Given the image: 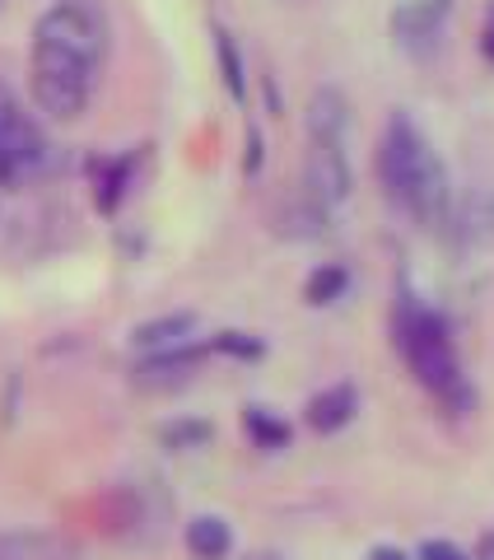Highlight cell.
Instances as JSON below:
<instances>
[{"label": "cell", "instance_id": "obj_1", "mask_svg": "<svg viewBox=\"0 0 494 560\" xmlns=\"http://www.w3.org/2000/svg\"><path fill=\"white\" fill-rule=\"evenodd\" d=\"M113 51V24L98 0H51L33 24L28 94L51 121H75L90 113L98 70Z\"/></svg>", "mask_w": 494, "mask_h": 560}, {"label": "cell", "instance_id": "obj_2", "mask_svg": "<svg viewBox=\"0 0 494 560\" xmlns=\"http://www.w3.org/2000/svg\"><path fill=\"white\" fill-rule=\"evenodd\" d=\"M378 183L387 201L420 230H444L452 220V178L434 140L411 113H392L378 140Z\"/></svg>", "mask_w": 494, "mask_h": 560}, {"label": "cell", "instance_id": "obj_3", "mask_svg": "<svg viewBox=\"0 0 494 560\" xmlns=\"http://www.w3.org/2000/svg\"><path fill=\"white\" fill-rule=\"evenodd\" d=\"M392 346L401 350L405 370L425 388L448 416H471L475 411V383L467 374L462 355H457L452 327L438 308L420 304L415 294H401L392 313Z\"/></svg>", "mask_w": 494, "mask_h": 560}, {"label": "cell", "instance_id": "obj_4", "mask_svg": "<svg viewBox=\"0 0 494 560\" xmlns=\"http://www.w3.org/2000/svg\"><path fill=\"white\" fill-rule=\"evenodd\" d=\"M308 150H304V197L322 210H337L355 191V168H350V98L337 84H322L308 98L304 113Z\"/></svg>", "mask_w": 494, "mask_h": 560}, {"label": "cell", "instance_id": "obj_5", "mask_svg": "<svg viewBox=\"0 0 494 560\" xmlns=\"http://www.w3.org/2000/svg\"><path fill=\"white\" fill-rule=\"evenodd\" d=\"M51 168V145L24 98L0 80V191L38 183Z\"/></svg>", "mask_w": 494, "mask_h": 560}, {"label": "cell", "instance_id": "obj_6", "mask_svg": "<svg viewBox=\"0 0 494 560\" xmlns=\"http://www.w3.org/2000/svg\"><path fill=\"white\" fill-rule=\"evenodd\" d=\"M448 14H452V0H397V10H392V38L405 51L425 57V51L438 38H444Z\"/></svg>", "mask_w": 494, "mask_h": 560}, {"label": "cell", "instance_id": "obj_7", "mask_svg": "<svg viewBox=\"0 0 494 560\" xmlns=\"http://www.w3.org/2000/svg\"><path fill=\"white\" fill-rule=\"evenodd\" d=\"M205 355H210V346H201V341H187L178 350H158V355H140L131 378H136V388H150V393L178 388V383H187L201 370Z\"/></svg>", "mask_w": 494, "mask_h": 560}, {"label": "cell", "instance_id": "obj_8", "mask_svg": "<svg viewBox=\"0 0 494 560\" xmlns=\"http://www.w3.org/2000/svg\"><path fill=\"white\" fill-rule=\"evenodd\" d=\"M355 416H360V393H355V383H331V388H322V393L308 397L304 425H308L313 434H337V430H345Z\"/></svg>", "mask_w": 494, "mask_h": 560}, {"label": "cell", "instance_id": "obj_9", "mask_svg": "<svg viewBox=\"0 0 494 560\" xmlns=\"http://www.w3.org/2000/svg\"><path fill=\"white\" fill-rule=\"evenodd\" d=\"M197 341V313H164V318H145L131 327V346L140 355H158V350H178Z\"/></svg>", "mask_w": 494, "mask_h": 560}, {"label": "cell", "instance_id": "obj_10", "mask_svg": "<svg viewBox=\"0 0 494 560\" xmlns=\"http://www.w3.org/2000/svg\"><path fill=\"white\" fill-rule=\"evenodd\" d=\"M0 560H75V547L57 533L5 528L0 533Z\"/></svg>", "mask_w": 494, "mask_h": 560}, {"label": "cell", "instance_id": "obj_11", "mask_svg": "<svg viewBox=\"0 0 494 560\" xmlns=\"http://www.w3.org/2000/svg\"><path fill=\"white\" fill-rule=\"evenodd\" d=\"M187 551L191 560H224L234 551V528L220 514H197L187 523Z\"/></svg>", "mask_w": 494, "mask_h": 560}, {"label": "cell", "instance_id": "obj_12", "mask_svg": "<svg viewBox=\"0 0 494 560\" xmlns=\"http://www.w3.org/2000/svg\"><path fill=\"white\" fill-rule=\"evenodd\" d=\"M131 178H136V154H117V160L98 164V173H94V206L103 210V215H113V210L127 201Z\"/></svg>", "mask_w": 494, "mask_h": 560}, {"label": "cell", "instance_id": "obj_13", "mask_svg": "<svg viewBox=\"0 0 494 560\" xmlns=\"http://www.w3.org/2000/svg\"><path fill=\"white\" fill-rule=\"evenodd\" d=\"M215 61H220V75H224V90L234 103H247V66H243V51L234 43V33L215 24Z\"/></svg>", "mask_w": 494, "mask_h": 560}, {"label": "cell", "instance_id": "obj_14", "mask_svg": "<svg viewBox=\"0 0 494 560\" xmlns=\"http://www.w3.org/2000/svg\"><path fill=\"white\" fill-rule=\"evenodd\" d=\"M243 430H247V440L267 453H280L290 444V425L271 407H243Z\"/></svg>", "mask_w": 494, "mask_h": 560}, {"label": "cell", "instance_id": "obj_15", "mask_svg": "<svg viewBox=\"0 0 494 560\" xmlns=\"http://www.w3.org/2000/svg\"><path fill=\"white\" fill-rule=\"evenodd\" d=\"M345 290H350V271L341 267V261H322V267H317V271L304 280V300H308L313 308L337 304Z\"/></svg>", "mask_w": 494, "mask_h": 560}, {"label": "cell", "instance_id": "obj_16", "mask_svg": "<svg viewBox=\"0 0 494 560\" xmlns=\"http://www.w3.org/2000/svg\"><path fill=\"white\" fill-rule=\"evenodd\" d=\"M210 350H215V355H234V360H261L267 355V346H261L257 337H247V331H220V337L210 341Z\"/></svg>", "mask_w": 494, "mask_h": 560}, {"label": "cell", "instance_id": "obj_17", "mask_svg": "<svg viewBox=\"0 0 494 560\" xmlns=\"http://www.w3.org/2000/svg\"><path fill=\"white\" fill-rule=\"evenodd\" d=\"M205 440H210L205 420H173V425H164V444L168 448H201Z\"/></svg>", "mask_w": 494, "mask_h": 560}, {"label": "cell", "instance_id": "obj_18", "mask_svg": "<svg viewBox=\"0 0 494 560\" xmlns=\"http://www.w3.org/2000/svg\"><path fill=\"white\" fill-rule=\"evenodd\" d=\"M415 560H467V551L457 547V541H448V537H430V541H420Z\"/></svg>", "mask_w": 494, "mask_h": 560}, {"label": "cell", "instance_id": "obj_19", "mask_svg": "<svg viewBox=\"0 0 494 560\" xmlns=\"http://www.w3.org/2000/svg\"><path fill=\"white\" fill-rule=\"evenodd\" d=\"M368 560H415V556L392 547V541H378V547H368Z\"/></svg>", "mask_w": 494, "mask_h": 560}, {"label": "cell", "instance_id": "obj_20", "mask_svg": "<svg viewBox=\"0 0 494 560\" xmlns=\"http://www.w3.org/2000/svg\"><path fill=\"white\" fill-rule=\"evenodd\" d=\"M257 168H261V136L247 131V173H257Z\"/></svg>", "mask_w": 494, "mask_h": 560}, {"label": "cell", "instance_id": "obj_21", "mask_svg": "<svg viewBox=\"0 0 494 560\" xmlns=\"http://www.w3.org/2000/svg\"><path fill=\"white\" fill-rule=\"evenodd\" d=\"M467 560H494V528L475 541V551H467Z\"/></svg>", "mask_w": 494, "mask_h": 560}, {"label": "cell", "instance_id": "obj_22", "mask_svg": "<svg viewBox=\"0 0 494 560\" xmlns=\"http://www.w3.org/2000/svg\"><path fill=\"white\" fill-rule=\"evenodd\" d=\"M481 51H485V57L494 61V10L485 14V28H481Z\"/></svg>", "mask_w": 494, "mask_h": 560}, {"label": "cell", "instance_id": "obj_23", "mask_svg": "<svg viewBox=\"0 0 494 560\" xmlns=\"http://www.w3.org/2000/svg\"><path fill=\"white\" fill-rule=\"evenodd\" d=\"M247 560H285V556H280V551H252Z\"/></svg>", "mask_w": 494, "mask_h": 560}]
</instances>
